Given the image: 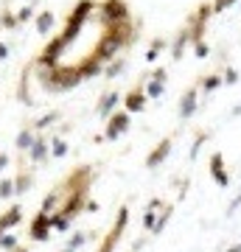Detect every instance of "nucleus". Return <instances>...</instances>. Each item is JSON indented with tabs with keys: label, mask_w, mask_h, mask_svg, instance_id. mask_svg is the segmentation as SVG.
<instances>
[{
	"label": "nucleus",
	"mask_w": 241,
	"mask_h": 252,
	"mask_svg": "<svg viewBox=\"0 0 241 252\" xmlns=\"http://www.w3.org/2000/svg\"><path fill=\"white\" fill-rule=\"evenodd\" d=\"M121 20H132V9H129L127 0H101L95 3V23L98 25H112Z\"/></svg>",
	"instance_id": "nucleus-1"
},
{
	"label": "nucleus",
	"mask_w": 241,
	"mask_h": 252,
	"mask_svg": "<svg viewBox=\"0 0 241 252\" xmlns=\"http://www.w3.org/2000/svg\"><path fill=\"white\" fill-rule=\"evenodd\" d=\"M210 17H213V12H210V3H202L196 12H191L188 23H185L188 34H191V42H196V39H205V31H207Z\"/></svg>",
	"instance_id": "nucleus-2"
},
{
	"label": "nucleus",
	"mask_w": 241,
	"mask_h": 252,
	"mask_svg": "<svg viewBox=\"0 0 241 252\" xmlns=\"http://www.w3.org/2000/svg\"><path fill=\"white\" fill-rule=\"evenodd\" d=\"M129 126H132V115L127 109H115L110 118H107V126H104L101 140H118L121 135H127Z\"/></svg>",
	"instance_id": "nucleus-3"
},
{
	"label": "nucleus",
	"mask_w": 241,
	"mask_h": 252,
	"mask_svg": "<svg viewBox=\"0 0 241 252\" xmlns=\"http://www.w3.org/2000/svg\"><path fill=\"white\" fill-rule=\"evenodd\" d=\"M129 224V207L124 205L121 210H118V218H115L112 230L107 233V238H104V244L98 247V252H115V247H118V241H121V235H124V230H127Z\"/></svg>",
	"instance_id": "nucleus-4"
},
{
	"label": "nucleus",
	"mask_w": 241,
	"mask_h": 252,
	"mask_svg": "<svg viewBox=\"0 0 241 252\" xmlns=\"http://www.w3.org/2000/svg\"><path fill=\"white\" fill-rule=\"evenodd\" d=\"M121 101H124V109H127L129 115L143 112V109H146V104H149V95H146V90H143V81L135 84V87H129L127 95H124Z\"/></svg>",
	"instance_id": "nucleus-5"
},
{
	"label": "nucleus",
	"mask_w": 241,
	"mask_h": 252,
	"mask_svg": "<svg viewBox=\"0 0 241 252\" xmlns=\"http://www.w3.org/2000/svg\"><path fill=\"white\" fill-rule=\"evenodd\" d=\"M171 146H174V138H163L154 149L149 151V157H146V168H160L166 157L171 154Z\"/></svg>",
	"instance_id": "nucleus-6"
},
{
	"label": "nucleus",
	"mask_w": 241,
	"mask_h": 252,
	"mask_svg": "<svg viewBox=\"0 0 241 252\" xmlns=\"http://www.w3.org/2000/svg\"><path fill=\"white\" fill-rule=\"evenodd\" d=\"M210 177L216 180L219 188H227V185H230V177H227V168H224V157H222V151H213V154H210Z\"/></svg>",
	"instance_id": "nucleus-7"
},
{
	"label": "nucleus",
	"mask_w": 241,
	"mask_h": 252,
	"mask_svg": "<svg viewBox=\"0 0 241 252\" xmlns=\"http://www.w3.org/2000/svg\"><path fill=\"white\" fill-rule=\"evenodd\" d=\"M196 101H199V87H188V90L183 92V98H180V118L183 121H188L191 115L196 112Z\"/></svg>",
	"instance_id": "nucleus-8"
},
{
	"label": "nucleus",
	"mask_w": 241,
	"mask_h": 252,
	"mask_svg": "<svg viewBox=\"0 0 241 252\" xmlns=\"http://www.w3.org/2000/svg\"><path fill=\"white\" fill-rule=\"evenodd\" d=\"M51 230H54V227H51V216L39 210V213L34 216V221H31V238H34V241H48Z\"/></svg>",
	"instance_id": "nucleus-9"
},
{
	"label": "nucleus",
	"mask_w": 241,
	"mask_h": 252,
	"mask_svg": "<svg viewBox=\"0 0 241 252\" xmlns=\"http://www.w3.org/2000/svg\"><path fill=\"white\" fill-rule=\"evenodd\" d=\"M118 104H121V92H118V90H107L101 98H98V107H95V112L101 115V118H110V115L118 109Z\"/></svg>",
	"instance_id": "nucleus-10"
},
{
	"label": "nucleus",
	"mask_w": 241,
	"mask_h": 252,
	"mask_svg": "<svg viewBox=\"0 0 241 252\" xmlns=\"http://www.w3.org/2000/svg\"><path fill=\"white\" fill-rule=\"evenodd\" d=\"M54 25H56V14L51 12V9H45V12H37L34 17V28L39 36H48L51 31H54Z\"/></svg>",
	"instance_id": "nucleus-11"
},
{
	"label": "nucleus",
	"mask_w": 241,
	"mask_h": 252,
	"mask_svg": "<svg viewBox=\"0 0 241 252\" xmlns=\"http://www.w3.org/2000/svg\"><path fill=\"white\" fill-rule=\"evenodd\" d=\"M20 218H23V207H20V205L9 207V210L0 216V230H3V233H9L12 227H17V224H20Z\"/></svg>",
	"instance_id": "nucleus-12"
},
{
	"label": "nucleus",
	"mask_w": 241,
	"mask_h": 252,
	"mask_svg": "<svg viewBox=\"0 0 241 252\" xmlns=\"http://www.w3.org/2000/svg\"><path fill=\"white\" fill-rule=\"evenodd\" d=\"M191 45V34H188V28H180V34L174 36V42H171V59H183L185 54V48Z\"/></svg>",
	"instance_id": "nucleus-13"
},
{
	"label": "nucleus",
	"mask_w": 241,
	"mask_h": 252,
	"mask_svg": "<svg viewBox=\"0 0 241 252\" xmlns=\"http://www.w3.org/2000/svg\"><path fill=\"white\" fill-rule=\"evenodd\" d=\"M28 154H31V160H34V162L48 160V154H51V143H48V140H42V138H34V143H31Z\"/></svg>",
	"instance_id": "nucleus-14"
},
{
	"label": "nucleus",
	"mask_w": 241,
	"mask_h": 252,
	"mask_svg": "<svg viewBox=\"0 0 241 252\" xmlns=\"http://www.w3.org/2000/svg\"><path fill=\"white\" fill-rule=\"evenodd\" d=\"M59 202H62V191H59V188H54V191H51V194L42 199V213H48V216H51V213L59 207Z\"/></svg>",
	"instance_id": "nucleus-15"
},
{
	"label": "nucleus",
	"mask_w": 241,
	"mask_h": 252,
	"mask_svg": "<svg viewBox=\"0 0 241 252\" xmlns=\"http://www.w3.org/2000/svg\"><path fill=\"white\" fill-rule=\"evenodd\" d=\"M222 84H224V81H222V73H210V76H202V79H199V87H202L205 92L219 90Z\"/></svg>",
	"instance_id": "nucleus-16"
},
{
	"label": "nucleus",
	"mask_w": 241,
	"mask_h": 252,
	"mask_svg": "<svg viewBox=\"0 0 241 252\" xmlns=\"http://www.w3.org/2000/svg\"><path fill=\"white\" fill-rule=\"evenodd\" d=\"M31 143H34V129H31V126H25L23 132L17 135V140H14V146H17L20 151H28V149H31Z\"/></svg>",
	"instance_id": "nucleus-17"
},
{
	"label": "nucleus",
	"mask_w": 241,
	"mask_h": 252,
	"mask_svg": "<svg viewBox=\"0 0 241 252\" xmlns=\"http://www.w3.org/2000/svg\"><path fill=\"white\" fill-rule=\"evenodd\" d=\"M59 118H62V112H59V109H51V112L39 115V118L34 121V126H31V129H48L51 124H56Z\"/></svg>",
	"instance_id": "nucleus-18"
},
{
	"label": "nucleus",
	"mask_w": 241,
	"mask_h": 252,
	"mask_svg": "<svg viewBox=\"0 0 241 252\" xmlns=\"http://www.w3.org/2000/svg\"><path fill=\"white\" fill-rule=\"evenodd\" d=\"M163 48H166V39L163 36H157V39H151V45H149V51H146V62H157V56L163 54Z\"/></svg>",
	"instance_id": "nucleus-19"
},
{
	"label": "nucleus",
	"mask_w": 241,
	"mask_h": 252,
	"mask_svg": "<svg viewBox=\"0 0 241 252\" xmlns=\"http://www.w3.org/2000/svg\"><path fill=\"white\" fill-rule=\"evenodd\" d=\"M171 216H174V207H171V205H166V207H163V213H160V218L154 221V227H151V233H154V235H160L163 230H166V221H168Z\"/></svg>",
	"instance_id": "nucleus-20"
},
{
	"label": "nucleus",
	"mask_w": 241,
	"mask_h": 252,
	"mask_svg": "<svg viewBox=\"0 0 241 252\" xmlns=\"http://www.w3.org/2000/svg\"><path fill=\"white\" fill-rule=\"evenodd\" d=\"M17 14H12L9 12V9H3V12H0V28H6V31H14V28H17Z\"/></svg>",
	"instance_id": "nucleus-21"
},
{
	"label": "nucleus",
	"mask_w": 241,
	"mask_h": 252,
	"mask_svg": "<svg viewBox=\"0 0 241 252\" xmlns=\"http://www.w3.org/2000/svg\"><path fill=\"white\" fill-rule=\"evenodd\" d=\"M37 17V3H28V6H23L20 12H17V23L23 25V23H31Z\"/></svg>",
	"instance_id": "nucleus-22"
},
{
	"label": "nucleus",
	"mask_w": 241,
	"mask_h": 252,
	"mask_svg": "<svg viewBox=\"0 0 241 252\" xmlns=\"http://www.w3.org/2000/svg\"><path fill=\"white\" fill-rule=\"evenodd\" d=\"M31 182H34L31 174H17V177H14V194H25V191L31 188Z\"/></svg>",
	"instance_id": "nucleus-23"
},
{
	"label": "nucleus",
	"mask_w": 241,
	"mask_h": 252,
	"mask_svg": "<svg viewBox=\"0 0 241 252\" xmlns=\"http://www.w3.org/2000/svg\"><path fill=\"white\" fill-rule=\"evenodd\" d=\"M143 90H146V95H149V98H160L163 95V90H166V84H163V81H146V84H143Z\"/></svg>",
	"instance_id": "nucleus-24"
},
{
	"label": "nucleus",
	"mask_w": 241,
	"mask_h": 252,
	"mask_svg": "<svg viewBox=\"0 0 241 252\" xmlns=\"http://www.w3.org/2000/svg\"><path fill=\"white\" fill-rule=\"evenodd\" d=\"M124 68H127V59H112V65H110V68L104 65V76H107V79H115Z\"/></svg>",
	"instance_id": "nucleus-25"
},
{
	"label": "nucleus",
	"mask_w": 241,
	"mask_h": 252,
	"mask_svg": "<svg viewBox=\"0 0 241 252\" xmlns=\"http://www.w3.org/2000/svg\"><path fill=\"white\" fill-rule=\"evenodd\" d=\"M191 48H194V56L196 59H207V56H210V45H207L205 39H196V42H191Z\"/></svg>",
	"instance_id": "nucleus-26"
},
{
	"label": "nucleus",
	"mask_w": 241,
	"mask_h": 252,
	"mask_svg": "<svg viewBox=\"0 0 241 252\" xmlns=\"http://www.w3.org/2000/svg\"><path fill=\"white\" fill-rule=\"evenodd\" d=\"M236 3H239V0H213V3H210V12H213V14H224L227 9H233Z\"/></svg>",
	"instance_id": "nucleus-27"
},
{
	"label": "nucleus",
	"mask_w": 241,
	"mask_h": 252,
	"mask_svg": "<svg viewBox=\"0 0 241 252\" xmlns=\"http://www.w3.org/2000/svg\"><path fill=\"white\" fill-rule=\"evenodd\" d=\"M51 154H54V157H65V154H68V143L62 138H54L51 140Z\"/></svg>",
	"instance_id": "nucleus-28"
},
{
	"label": "nucleus",
	"mask_w": 241,
	"mask_h": 252,
	"mask_svg": "<svg viewBox=\"0 0 241 252\" xmlns=\"http://www.w3.org/2000/svg\"><path fill=\"white\" fill-rule=\"evenodd\" d=\"M222 81H224V84H239V70L236 68H224V73H222Z\"/></svg>",
	"instance_id": "nucleus-29"
},
{
	"label": "nucleus",
	"mask_w": 241,
	"mask_h": 252,
	"mask_svg": "<svg viewBox=\"0 0 241 252\" xmlns=\"http://www.w3.org/2000/svg\"><path fill=\"white\" fill-rule=\"evenodd\" d=\"M84 241H87V235H84V233H76V235L70 238V244L65 247V252H76V250L81 247V244H84Z\"/></svg>",
	"instance_id": "nucleus-30"
},
{
	"label": "nucleus",
	"mask_w": 241,
	"mask_h": 252,
	"mask_svg": "<svg viewBox=\"0 0 241 252\" xmlns=\"http://www.w3.org/2000/svg\"><path fill=\"white\" fill-rule=\"evenodd\" d=\"M14 194V180H0V199H9Z\"/></svg>",
	"instance_id": "nucleus-31"
},
{
	"label": "nucleus",
	"mask_w": 241,
	"mask_h": 252,
	"mask_svg": "<svg viewBox=\"0 0 241 252\" xmlns=\"http://www.w3.org/2000/svg\"><path fill=\"white\" fill-rule=\"evenodd\" d=\"M0 247H3V250H17V238H14L12 233H3V235H0Z\"/></svg>",
	"instance_id": "nucleus-32"
},
{
	"label": "nucleus",
	"mask_w": 241,
	"mask_h": 252,
	"mask_svg": "<svg viewBox=\"0 0 241 252\" xmlns=\"http://www.w3.org/2000/svg\"><path fill=\"white\" fill-rule=\"evenodd\" d=\"M154 221H157V218H154V207H146V216H143V227L151 230V227H154Z\"/></svg>",
	"instance_id": "nucleus-33"
},
{
	"label": "nucleus",
	"mask_w": 241,
	"mask_h": 252,
	"mask_svg": "<svg viewBox=\"0 0 241 252\" xmlns=\"http://www.w3.org/2000/svg\"><path fill=\"white\" fill-rule=\"evenodd\" d=\"M149 79H151V81H163V84H166V79H168V70H166V68H157V70H154V73L149 76Z\"/></svg>",
	"instance_id": "nucleus-34"
},
{
	"label": "nucleus",
	"mask_w": 241,
	"mask_h": 252,
	"mask_svg": "<svg viewBox=\"0 0 241 252\" xmlns=\"http://www.w3.org/2000/svg\"><path fill=\"white\" fill-rule=\"evenodd\" d=\"M205 140H207V135H205V132H202V135H199V138H196L194 149H191V160H196V154H199V149H202V143H205Z\"/></svg>",
	"instance_id": "nucleus-35"
},
{
	"label": "nucleus",
	"mask_w": 241,
	"mask_h": 252,
	"mask_svg": "<svg viewBox=\"0 0 241 252\" xmlns=\"http://www.w3.org/2000/svg\"><path fill=\"white\" fill-rule=\"evenodd\" d=\"M241 205V191H239V196H236V199H233V202H230V207H227V213H233V210H236V207Z\"/></svg>",
	"instance_id": "nucleus-36"
},
{
	"label": "nucleus",
	"mask_w": 241,
	"mask_h": 252,
	"mask_svg": "<svg viewBox=\"0 0 241 252\" xmlns=\"http://www.w3.org/2000/svg\"><path fill=\"white\" fill-rule=\"evenodd\" d=\"M3 59H9V45H6V42H0V62H3Z\"/></svg>",
	"instance_id": "nucleus-37"
},
{
	"label": "nucleus",
	"mask_w": 241,
	"mask_h": 252,
	"mask_svg": "<svg viewBox=\"0 0 241 252\" xmlns=\"http://www.w3.org/2000/svg\"><path fill=\"white\" fill-rule=\"evenodd\" d=\"M6 165H9V154H0V171H3Z\"/></svg>",
	"instance_id": "nucleus-38"
},
{
	"label": "nucleus",
	"mask_w": 241,
	"mask_h": 252,
	"mask_svg": "<svg viewBox=\"0 0 241 252\" xmlns=\"http://www.w3.org/2000/svg\"><path fill=\"white\" fill-rule=\"evenodd\" d=\"M227 252H241V244H236V247H230Z\"/></svg>",
	"instance_id": "nucleus-39"
},
{
	"label": "nucleus",
	"mask_w": 241,
	"mask_h": 252,
	"mask_svg": "<svg viewBox=\"0 0 241 252\" xmlns=\"http://www.w3.org/2000/svg\"><path fill=\"white\" fill-rule=\"evenodd\" d=\"M28 3H39V0H28Z\"/></svg>",
	"instance_id": "nucleus-40"
},
{
	"label": "nucleus",
	"mask_w": 241,
	"mask_h": 252,
	"mask_svg": "<svg viewBox=\"0 0 241 252\" xmlns=\"http://www.w3.org/2000/svg\"><path fill=\"white\" fill-rule=\"evenodd\" d=\"M0 235H3V230H0Z\"/></svg>",
	"instance_id": "nucleus-41"
}]
</instances>
